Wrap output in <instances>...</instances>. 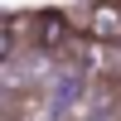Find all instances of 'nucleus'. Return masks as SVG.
<instances>
[{
    "label": "nucleus",
    "instance_id": "1",
    "mask_svg": "<svg viewBox=\"0 0 121 121\" xmlns=\"http://www.w3.org/2000/svg\"><path fill=\"white\" fill-rule=\"evenodd\" d=\"M78 34L87 44L121 48V0H87V10H78Z\"/></svg>",
    "mask_w": 121,
    "mask_h": 121
},
{
    "label": "nucleus",
    "instance_id": "2",
    "mask_svg": "<svg viewBox=\"0 0 121 121\" xmlns=\"http://www.w3.org/2000/svg\"><path fill=\"white\" fill-rule=\"evenodd\" d=\"M78 34V19L68 10H34V48L39 53H63Z\"/></svg>",
    "mask_w": 121,
    "mask_h": 121
},
{
    "label": "nucleus",
    "instance_id": "3",
    "mask_svg": "<svg viewBox=\"0 0 121 121\" xmlns=\"http://www.w3.org/2000/svg\"><path fill=\"white\" fill-rule=\"evenodd\" d=\"M19 53V24H10V19H0V68L10 63V58Z\"/></svg>",
    "mask_w": 121,
    "mask_h": 121
},
{
    "label": "nucleus",
    "instance_id": "4",
    "mask_svg": "<svg viewBox=\"0 0 121 121\" xmlns=\"http://www.w3.org/2000/svg\"><path fill=\"white\" fill-rule=\"evenodd\" d=\"M0 121H19V112H15V107H10V97H5V102H0Z\"/></svg>",
    "mask_w": 121,
    "mask_h": 121
}]
</instances>
